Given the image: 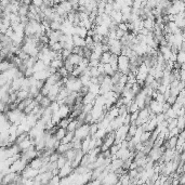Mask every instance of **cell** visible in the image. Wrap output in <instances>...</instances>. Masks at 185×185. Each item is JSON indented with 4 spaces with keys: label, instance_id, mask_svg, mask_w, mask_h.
<instances>
[{
    "label": "cell",
    "instance_id": "cell-1",
    "mask_svg": "<svg viewBox=\"0 0 185 185\" xmlns=\"http://www.w3.org/2000/svg\"><path fill=\"white\" fill-rule=\"evenodd\" d=\"M117 63H118V71L121 72L122 74L128 75L130 71H129V64H130V60L128 57L119 54L117 57Z\"/></svg>",
    "mask_w": 185,
    "mask_h": 185
},
{
    "label": "cell",
    "instance_id": "cell-2",
    "mask_svg": "<svg viewBox=\"0 0 185 185\" xmlns=\"http://www.w3.org/2000/svg\"><path fill=\"white\" fill-rule=\"evenodd\" d=\"M118 181V174H116L114 171L107 172L104 179L102 180V184H116Z\"/></svg>",
    "mask_w": 185,
    "mask_h": 185
},
{
    "label": "cell",
    "instance_id": "cell-3",
    "mask_svg": "<svg viewBox=\"0 0 185 185\" xmlns=\"http://www.w3.org/2000/svg\"><path fill=\"white\" fill-rule=\"evenodd\" d=\"M148 108H149L151 112H153V113H155L156 115H157V114L163 112V104L157 102L154 98H151V101L149 102V104H148Z\"/></svg>",
    "mask_w": 185,
    "mask_h": 185
},
{
    "label": "cell",
    "instance_id": "cell-4",
    "mask_svg": "<svg viewBox=\"0 0 185 185\" xmlns=\"http://www.w3.org/2000/svg\"><path fill=\"white\" fill-rule=\"evenodd\" d=\"M57 113H59L61 118L68 117V115L71 113V107L68 105H66V104H62V105H60V107H59Z\"/></svg>",
    "mask_w": 185,
    "mask_h": 185
},
{
    "label": "cell",
    "instance_id": "cell-5",
    "mask_svg": "<svg viewBox=\"0 0 185 185\" xmlns=\"http://www.w3.org/2000/svg\"><path fill=\"white\" fill-rule=\"evenodd\" d=\"M49 76H50V74L48 73L47 69H42V71H40V72L34 73L33 77H34L36 80H45L48 77H49Z\"/></svg>",
    "mask_w": 185,
    "mask_h": 185
},
{
    "label": "cell",
    "instance_id": "cell-6",
    "mask_svg": "<svg viewBox=\"0 0 185 185\" xmlns=\"http://www.w3.org/2000/svg\"><path fill=\"white\" fill-rule=\"evenodd\" d=\"M42 159L41 157H35V158H33L31 160H30L29 163H27L29 167H31V168H34V169H39L40 167L42 166Z\"/></svg>",
    "mask_w": 185,
    "mask_h": 185
},
{
    "label": "cell",
    "instance_id": "cell-7",
    "mask_svg": "<svg viewBox=\"0 0 185 185\" xmlns=\"http://www.w3.org/2000/svg\"><path fill=\"white\" fill-rule=\"evenodd\" d=\"M67 60L72 63L74 66H77L79 64L81 60H82V57H80L79 54H76V53H71V55L67 57Z\"/></svg>",
    "mask_w": 185,
    "mask_h": 185
},
{
    "label": "cell",
    "instance_id": "cell-8",
    "mask_svg": "<svg viewBox=\"0 0 185 185\" xmlns=\"http://www.w3.org/2000/svg\"><path fill=\"white\" fill-rule=\"evenodd\" d=\"M73 41H74V45L76 47H80V48H83L86 45V41H84V38H81L78 35L74 34L73 35Z\"/></svg>",
    "mask_w": 185,
    "mask_h": 185
},
{
    "label": "cell",
    "instance_id": "cell-9",
    "mask_svg": "<svg viewBox=\"0 0 185 185\" xmlns=\"http://www.w3.org/2000/svg\"><path fill=\"white\" fill-rule=\"evenodd\" d=\"M93 29L96 34L102 35V36H107V34H108V27L105 25H95Z\"/></svg>",
    "mask_w": 185,
    "mask_h": 185
},
{
    "label": "cell",
    "instance_id": "cell-10",
    "mask_svg": "<svg viewBox=\"0 0 185 185\" xmlns=\"http://www.w3.org/2000/svg\"><path fill=\"white\" fill-rule=\"evenodd\" d=\"M71 148H73V143L72 142H69V143H66V144H61L57 146V148L55 149V151L59 153V154H64L65 151H68V149H71Z\"/></svg>",
    "mask_w": 185,
    "mask_h": 185
},
{
    "label": "cell",
    "instance_id": "cell-11",
    "mask_svg": "<svg viewBox=\"0 0 185 185\" xmlns=\"http://www.w3.org/2000/svg\"><path fill=\"white\" fill-rule=\"evenodd\" d=\"M154 25H155V20L149 19V17H146V19L143 20V27L144 28H146V29H148V30H153Z\"/></svg>",
    "mask_w": 185,
    "mask_h": 185
},
{
    "label": "cell",
    "instance_id": "cell-12",
    "mask_svg": "<svg viewBox=\"0 0 185 185\" xmlns=\"http://www.w3.org/2000/svg\"><path fill=\"white\" fill-rule=\"evenodd\" d=\"M17 145H19L20 149H22V151H25V149H27V148L29 147L30 145H33V143H31V140H30L29 136H28V138H26L25 140H23L22 142H20Z\"/></svg>",
    "mask_w": 185,
    "mask_h": 185
},
{
    "label": "cell",
    "instance_id": "cell-13",
    "mask_svg": "<svg viewBox=\"0 0 185 185\" xmlns=\"http://www.w3.org/2000/svg\"><path fill=\"white\" fill-rule=\"evenodd\" d=\"M74 34L78 35L81 38H84L87 36V29L81 26H74Z\"/></svg>",
    "mask_w": 185,
    "mask_h": 185
},
{
    "label": "cell",
    "instance_id": "cell-14",
    "mask_svg": "<svg viewBox=\"0 0 185 185\" xmlns=\"http://www.w3.org/2000/svg\"><path fill=\"white\" fill-rule=\"evenodd\" d=\"M76 153H77V149H74V148H71V149H68L64 153V154H62V155L65 156V158L69 160V161H73L74 158H75L76 156Z\"/></svg>",
    "mask_w": 185,
    "mask_h": 185
},
{
    "label": "cell",
    "instance_id": "cell-15",
    "mask_svg": "<svg viewBox=\"0 0 185 185\" xmlns=\"http://www.w3.org/2000/svg\"><path fill=\"white\" fill-rule=\"evenodd\" d=\"M45 63L42 62L41 60H37L36 62H35L34 66H33V69H34V72H40V71H42V69H45Z\"/></svg>",
    "mask_w": 185,
    "mask_h": 185
},
{
    "label": "cell",
    "instance_id": "cell-16",
    "mask_svg": "<svg viewBox=\"0 0 185 185\" xmlns=\"http://www.w3.org/2000/svg\"><path fill=\"white\" fill-rule=\"evenodd\" d=\"M73 138H74V132H69V131H66L65 133V135L62 138V140L60 141L61 144H66V143H69V142H72Z\"/></svg>",
    "mask_w": 185,
    "mask_h": 185
},
{
    "label": "cell",
    "instance_id": "cell-17",
    "mask_svg": "<svg viewBox=\"0 0 185 185\" xmlns=\"http://www.w3.org/2000/svg\"><path fill=\"white\" fill-rule=\"evenodd\" d=\"M90 139H91V136L88 135L86 136L84 139L81 140V149H82L83 153H87L88 149H89V142H90Z\"/></svg>",
    "mask_w": 185,
    "mask_h": 185
},
{
    "label": "cell",
    "instance_id": "cell-18",
    "mask_svg": "<svg viewBox=\"0 0 185 185\" xmlns=\"http://www.w3.org/2000/svg\"><path fill=\"white\" fill-rule=\"evenodd\" d=\"M65 133H66V129L65 128H61V127H59V128L55 130V133H54V136H55V139L59 141L62 140V138L65 135Z\"/></svg>",
    "mask_w": 185,
    "mask_h": 185
},
{
    "label": "cell",
    "instance_id": "cell-19",
    "mask_svg": "<svg viewBox=\"0 0 185 185\" xmlns=\"http://www.w3.org/2000/svg\"><path fill=\"white\" fill-rule=\"evenodd\" d=\"M110 54H112V53H110V51L102 52L101 57H100V62H101V63H103V64L108 63V62H110Z\"/></svg>",
    "mask_w": 185,
    "mask_h": 185
},
{
    "label": "cell",
    "instance_id": "cell-20",
    "mask_svg": "<svg viewBox=\"0 0 185 185\" xmlns=\"http://www.w3.org/2000/svg\"><path fill=\"white\" fill-rule=\"evenodd\" d=\"M50 66H52L54 68H60L62 66H64V61L61 60V59H54V60L51 61V63H50Z\"/></svg>",
    "mask_w": 185,
    "mask_h": 185
},
{
    "label": "cell",
    "instance_id": "cell-21",
    "mask_svg": "<svg viewBox=\"0 0 185 185\" xmlns=\"http://www.w3.org/2000/svg\"><path fill=\"white\" fill-rule=\"evenodd\" d=\"M59 4H60V6L63 8V9H64L66 13H68L69 11H72V10H73L72 2H71V1H68V0H66V1H63V2H60Z\"/></svg>",
    "mask_w": 185,
    "mask_h": 185
},
{
    "label": "cell",
    "instance_id": "cell-22",
    "mask_svg": "<svg viewBox=\"0 0 185 185\" xmlns=\"http://www.w3.org/2000/svg\"><path fill=\"white\" fill-rule=\"evenodd\" d=\"M90 75H86V74H81L79 76V79L82 83V86H89L90 84Z\"/></svg>",
    "mask_w": 185,
    "mask_h": 185
},
{
    "label": "cell",
    "instance_id": "cell-23",
    "mask_svg": "<svg viewBox=\"0 0 185 185\" xmlns=\"http://www.w3.org/2000/svg\"><path fill=\"white\" fill-rule=\"evenodd\" d=\"M88 87H89V92H92L96 95L98 94V91H100V84L98 83H90Z\"/></svg>",
    "mask_w": 185,
    "mask_h": 185
},
{
    "label": "cell",
    "instance_id": "cell-24",
    "mask_svg": "<svg viewBox=\"0 0 185 185\" xmlns=\"http://www.w3.org/2000/svg\"><path fill=\"white\" fill-rule=\"evenodd\" d=\"M184 126H185L184 116H179V117H177V127L182 131V130H184Z\"/></svg>",
    "mask_w": 185,
    "mask_h": 185
},
{
    "label": "cell",
    "instance_id": "cell-25",
    "mask_svg": "<svg viewBox=\"0 0 185 185\" xmlns=\"http://www.w3.org/2000/svg\"><path fill=\"white\" fill-rule=\"evenodd\" d=\"M177 138L178 135H174V136H170L167 141L168 143V148H175V144H177Z\"/></svg>",
    "mask_w": 185,
    "mask_h": 185
},
{
    "label": "cell",
    "instance_id": "cell-26",
    "mask_svg": "<svg viewBox=\"0 0 185 185\" xmlns=\"http://www.w3.org/2000/svg\"><path fill=\"white\" fill-rule=\"evenodd\" d=\"M72 120L69 117H65V118H61V120L59 121V124H57V126H59V127H61V128H65L66 129V127L68 126V124H69V121Z\"/></svg>",
    "mask_w": 185,
    "mask_h": 185
},
{
    "label": "cell",
    "instance_id": "cell-27",
    "mask_svg": "<svg viewBox=\"0 0 185 185\" xmlns=\"http://www.w3.org/2000/svg\"><path fill=\"white\" fill-rule=\"evenodd\" d=\"M66 160H67V159L65 158V156L62 155V154H60V156H59L57 160L55 161V163H57V168H59V169H61V168H62V167L65 165Z\"/></svg>",
    "mask_w": 185,
    "mask_h": 185
},
{
    "label": "cell",
    "instance_id": "cell-28",
    "mask_svg": "<svg viewBox=\"0 0 185 185\" xmlns=\"http://www.w3.org/2000/svg\"><path fill=\"white\" fill-rule=\"evenodd\" d=\"M98 124L96 122H92L89 125V135L93 136L95 134V132L98 131Z\"/></svg>",
    "mask_w": 185,
    "mask_h": 185
},
{
    "label": "cell",
    "instance_id": "cell-29",
    "mask_svg": "<svg viewBox=\"0 0 185 185\" xmlns=\"http://www.w3.org/2000/svg\"><path fill=\"white\" fill-rule=\"evenodd\" d=\"M50 120H51V122H52L54 126H57V124H59V121L61 120V117L60 115H59V113L57 112H55V113H52V115H51V118H50Z\"/></svg>",
    "mask_w": 185,
    "mask_h": 185
},
{
    "label": "cell",
    "instance_id": "cell-30",
    "mask_svg": "<svg viewBox=\"0 0 185 185\" xmlns=\"http://www.w3.org/2000/svg\"><path fill=\"white\" fill-rule=\"evenodd\" d=\"M151 131H143V133L141 134V138H140L141 142L143 143V142L148 141L151 139Z\"/></svg>",
    "mask_w": 185,
    "mask_h": 185
},
{
    "label": "cell",
    "instance_id": "cell-31",
    "mask_svg": "<svg viewBox=\"0 0 185 185\" xmlns=\"http://www.w3.org/2000/svg\"><path fill=\"white\" fill-rule=\"evenodd\" d=\"M114 73H115V71L112 68V66L110 65V63L104 64V74H105V75L112 76V75H114Z\"/></svg>",
    "mask_w": 185,
    "mask_h": 185
},
{
    "label": "cell",
    "instance_id": "cell-32",
    "mask_svg": "<svg viewBox=\"0 0 185 185\" xmlns=\"http://www.w3.org/2000/svg\"><path fill=\"white\" fill-rule=\"evenodd\" d=\"M177 62L182 64L185 62V52L184 51H178L177 53Z\"/></svg>",
    "mask_w": 185,
    "mask_h": 185
},
{
    "label": "cell",
    "instance_id": "cell-33",
    "mask_svg": "<svg viewBox=\"0 0 185 185\" xmlns=\"http://www.w3.org/2000/svg\"><path fill=\"white\" fill-rule=\"evenodd\" d=\"M177 117H178V116H177V113H175L171 107L165 113V120H166L167 118H177Z\"/></svg>",
    "mask_w": 185,
    "mask_h": 185
},
{
    "label": "cell",
    "instance_id": "cell-34",
    "mask_svg": "<svg viewBox=\"0 0 185 185\" xmlns=\"http://www.w3.org/2000/svg\"><path fill=\"white\" fill-rule=\"evenodd\" d=\"M61 25H62V23L61 22H57V21H51L49 27L52 30H60Z\"/></svg>",
    "mask_w": 185,
    "mask_h": 185
},
{
    "label": "cell",
    "instance_id": "cell-35",
    "mask_svg": "<svg viewBox=\"0 0 185 185\" xmlns=\"http://www.w3.org/2000/svg\"><path fill=\"white\" fill-rule=\"evenodd\" d=\"M49 45V48L51 50H53V51H59V50L62 49V45H61L60 42L57 41V42H52V43H50Z\"/></svg>",
    "mask_w": 185,
    "mask_h": 185
},
{
    "label": "cell",
    "instance_id": "cell-36",
    "mask_svg": "<svg viewBox=\"0 0 185 185\" xmlns=\"http://www.w3.org/2000/svg\"><path fill=\"white\" fill-rule=\"evenodd\" d=\"M50 103H51L50 98H48V96H43V98H41V101L39 102V105L42 106V107H48V106L50 105Z\"/></svg>",
    "mask_w": 185,
    "mask_h": 185
},
{
    "label": "cell",
    "instance_id": "cell-37",
    "mask_svg": "<svg viewBox=\"0 0 185 185\" xmlns=\"http://www.w3.org/2000/svg\"><path fill=\"white\" fill-rule=\"evenodd\" d=\"M59 107H60V104H59L57 101H53V102H51V103H50V105H49V108L52 110V113H55V112H57V110H59Z\"/></svg>",
    "mask_w": 185,
    "mask_h": 185
},
{
    "label": "cell",
    "instance_id": "cell-38",
    "mask_svg": "<svg viewBox=\"0 0 185 185\" xmlns=\"http://www.w3.org/2000/svg\"><path fill=\"white\" fill-rule=\"evenodd\" d=\"M71 53H72V51L68 49H64V48H62V50H61V54H62V59H63V61L66 60L69 55H71Z\"/></svg>",
    "mask_w": 185,
    "mask_h": 185
},
{
    "label": "cell",
    "instance_id": "cell-39",
    "mask_svg": "<svg viewBox=\"0 0 185 185\" xmlns=\"http://www.w3.org/2000/svg\"><path fill=\"white\" fill-rule=\"evenodd\" d=\"M60 180H61V178L57 175V174L52 175V178L49 180V183H48V184H60Z\"/></svg>",
    "mask_w": 185,
    "mask_h": 185
},
{
    "label": "cell",
    "instance_id": "cell-40",
    "mask_svg": "<svg viewBox=\"0 0 185 185\" xmlns=\"http://www.w3.org/2000/svg\"><path fill=\"white\" fill-rule=\"evenodd\" d=\"M59 156H60V154H59L57 151H53L52 154L49 156V161L50 163H55V161L57 160V158H59Z\"/></svg>",
    "mask_w": 185,
    "mask_h": 185
},
{
    "label": "cell",
    "instance_id": "cell-41",
    "mask_svg": "<svg viewBox=\"0 0 185 185\" xmlns=\"http://www.w3.org/2000/svg\"><path fill=\"white\" fill-rule=\"evenodd\" d=\"M57 73L60 74L62 77H67L68 75H69V73L67 72V69L64 67V66H62V67L57 68Z\"/></svg>",
    "mask_w": 185,
    "mask_h": 185
},
{
    "label": "cell",
    "instance_id": "cell-42",
    "mask_svg": "<svg viewBox=\"0 0 185 185\" xmlns=\"http://www.w3.org/2000/svg\"><path fill=\"white\" fill-rule=\"evenodd\" d=\"M181 132V130L178 128V127H174L173 129H171V130H169V138L170 136H174V135H178L179 133Z\"/></svg>",
    "mask_w": 185,
    "mask_h": 185
},
{
    "label": "cell",
    "instance_id": "cell-43",
    "mask_svg": "<svg viewBox=\"0 0 185 185\" xmlns=\"http://www.w3.org/2000/svg\"><path fill=\"white\" fill-rule=\"evenodd\" d=\"M154 100H156L157 102L161 103V104H163V103L165 102V101H166V98H165V96H163V93H159V92L157 93V95H156V98H154Z\"/></svg>",
    "mask_w": 185,
    "mask_h": 185
},
{
    "label": "cell",
    "instance_id": "cell-44",
    "mask_svg": "<svg viewBox=\"0 0 185 185\" xmlns=\"http://www.w3.org/2000/svg\"><path fill=\"white\" fill-rule=\"evenodd\" d=\"M90 67V66H89ZM100 73L98 72V67H90V76L91 77H98Z\"/></svg>",
    "mask_w": 185,
    "mask_h": 185
},
{
    "label": "cell",
    "instance_id": "cell-45",
    "mask_svg": "<svg viewBox=\"0 0 185 185\" xmlns=\"http://www.w3.org/2000/svg\"><path fill=\"white\" fill-rule=\"evenodd\" d=\"M100 63H101L100 60H89V64H88V66H90V67H98Z\"/></svg>",
    "mask_w": 185,
    "mask_h": 185
},
{
    "label": "cell",
    "instance_id": "cell-46",
    "mask_svg": "<svg viewBox=\"0 0 185 185\" xmlns=\"http://www.w3.org/2000/svg\"><path fill=\"white\" fill-rule=\"evenodd\" d=\"M126 33H127V31H124V30H121V29H119V28H117V29L115 30V34H116V39H118V40H119V39H120V38L122 37V36H124Z\"/></svg>",
    "mask_w": 185,
    "mask_h": 185
},
{
    "label": "cell",
    "instance_id": "cell-47",
    "mask_svg": "<svg viewBox=\"0 0 185 185\" xmlns=\"http://www.w3.org/2000/svg\"><path fill=\"white\" fill-rule=\"evenodd\" d=\"M104 36H102V35H98L95 33L93 36H92V39H93V41L94 42H102V39Z\"/></svg>",
    "mask_w": 185,
    "mask_h": 185
},
{
    "label": "cell",
    "instance_id": "cell-48",
    "mask_svg": "<svg viewBox=\"0 0 185 185\" xmlns=\"http://www.w3.org/2000/svg\"><path fill=\"white\" fill-rule=\"evenodd\" d=\"M112 11H113V3H106L105 4V9H104V13H106V14H110Z\"/></svg>",
    "mask_w": 185,
    "mask_h": 185
},
{
    "label": "cell",
    "instance_id": "cell-49",
    "mask_svg": "<svg viewBox=\"0 0 185 185\" xmlns=\"http://www.w3.org/2000/svg\"><path fill=\"white\" fill-rule=\"evenodd\" d=\"M117 27L119 29L124 30V31H128V27H127V23L125 22H120L117 24Z\"/></svg>",
    "mask_w": 185,
    "mask_h": 185
},
{
    "label": "cell",
    "instance_id": "cell-50",
    "mask_svg": "<svg viewBox=\"0 0 185 185\" xmlns=\"http://www.w3.org/2000/svg\"><path fill=\"white\" fill-rule=\"evenodd\" d=\"M170 107H171L170 104H169V103L167 102V101H165V102L163 103V112H161V113L165 114V113L167 112V110H168L169 108H170Z\"/></svg>",
    "mask_w": 185,
    "mask_h": 185
},
{
    "label": "cell",
    "instance_id": "cell-51",
    "mask_svg": "<svg viewBox=\"0 0 185 185\" xmlns=\"http://www.w3.org/2000/svg\"><path fill=\"white\" fill-rule=\"evenodd\" d=\"M31 4H34L35 7H40L42 3H43V0H31V2H30Z\"/></svg>",
    "mask_w": 185,
    "mask_h": 185
},
{
    "label": "cell",
    "instance_id": "cell-52",
    "mask_svg": "<svg viewBox=\"0 0 185 185\" xmlns=\"http://www.w3.org/2000/svg\"><path fill=\"white\" fill-rule=\"evenodd\" d=\"M151 30H148V29H146V28H141L140 30H139V34H141V35H143V36H147L149 33H151Z\"/></svg>",
    "mask_w": 185,
    "mask_h": 185
},
{
    "label": "cell",
    "instance_id": "cell-53",
    "mask_svg": "<svg viewBox=\"0 0 185 185\" xmlns=\"http://www.w3.org/2000/svg\"><path fill=\"white\" fill-rule=\"evenodd\" d=\"M184 113H185V110H184V106H182L180 107L178 110H177V116H184Z\"/></svg>",
    "mask_w": 185,
    "mask_h": 185
},
{
    "label": "cell",
    "instance_id": "cell-54",
    "mask_svg": "<svg viewBox=\"0 0 185 185\" xmlns=\"http://www.w3.org/2000/svg\"><path fill=\"white\" fill-rule=\"evenodd\" d=\"M166 101H167L168 103H169L170 105H172V104H173V103L175 102V96H172V95H170L169 98H166Z\"/></svg>",
    "mask_w": 185,
    "mask_h": 185
},
{
    "label": "cell",
    "instance_id": "cell-55",
    "mask_svg": "<svg viewBox=\"0 0 185 185\" xmlns=\"http://www.w3.org/2000/svg\"><path fill=\"white\" fill-rule=\"evenodd\" d=\"M98 72L100 74H104V64L103 63H100L98 66Z\"/></svg>",
    "mask_w": 185,
    "mask_h": 185
},
{
    "label": "cell",
    "instance_id": "cell-56",
    "mask_svg": "<svg viewBox=\"0 0 185 185\" xmlns=\"http://www.w3.org/2000/svg\"><path fill=\"white\" fill-rule=\"evenodd\" d=\"M102 51H103V52H106V51H110V45H104V43H102Z\"/></svg>",
    "mask_w": 185,
    "mask_h": 185
},
{
    "label": "cell",
    "instance_id": "cell-57",
    "mask_svg": "<svg viewBox=\"0 0 185 185\" xmlns=\"http://www.w3.org/2000/svg\"><path fill=\"white\" fill-rule=\"evenodd\" d=\"M124 2H125L126 6H132V2H133V0H124Z\"/></svg>",
    "mask_w": 185,
    "mask_h": 185
}]
</instances>
